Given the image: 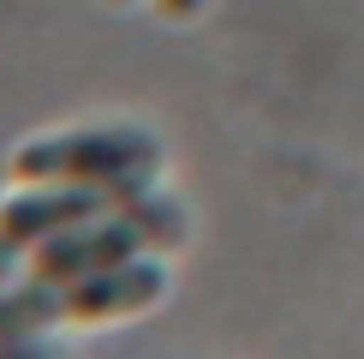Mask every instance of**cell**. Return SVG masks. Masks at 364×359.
Returning a JSON list of instances; mask_svg holds the SVG:
<instances>
[{"label": "cell", "mask_w": 364, "mask_h": 359, "mask_svg": "<svg viewBox=\"0 0 364 359\" xmlns=\"http://www.w3.org/2000/svg\"><path fill=\"white\" fill-rule=\"evenodd\" d=\"M119 6H126V0H119Z\"/></svg>", "instance_id": "obj_7"}, {"label": "cell", "mask_w": 364, "mask_h": 359, "mask_svg": "<svg viewBox=\"0 0 364 359\" xmlns=\"http://www.w3.org/2000/svg\"><path fill=\"white\" fill-rule=\"evenodd\" d=\"M168 288V269L156 258H126L114 269H102V276H84L66 288V318L78 323H102V318H132V311H144L149 299H161Z\"/></svg>", "instance_id": "obj_4"}, {"label": "cell", "mask_w": 364, "mask_h": 359, "mask_svg": "<svg viewBox=\"0 0 364 359\" xmlns=\"http://www.w3.org/2000/svg\"><path fill=\"white\" fill-rule=\"evenodd\" d=\"M161 162V144L138 126H84V132H54L30 138L12 156V174L30 186H102L119 204L138 198Z\"/></svg>", "instance_id": "obj_1"}, {"label": "cell", "mask_w": 364, "mask_h": 359, "mask_svg": "<svg viewBox=\"0 0 364 359\" xmlns=\"http://www.w3.org/2000/svg\"><path fill=\"white\" fill-rule=\"evenodd\" d=\"M108 204H114V192H102V186H30L24 198L0 204V239H6L12 251L42 246V239L102 216Z\"/></svg>", "instance_id": "obj_3"}, {"label": "cell", "mask_w": 364, "mask_h": 359, "mask_svg": "<svg viewBox=\"0 0 364 359\" xmlns=\"http://www.w3.org/2000/svg\"><path fill=\"white\" fill-rule=\"evenodd\" d=\"M60 311H66V288H54V281H36V276H30L24 293H6V299H0V341L30 335V329L54 323Z\"/></svg>", "instance_id": "obj_5"}, {"label": "cell", "mask_w": 364, "mask_h": 359, "mask_svg": "<svg viewBox=\"0 0 364 359\" xmlns=\"http://www.w3.org/2000/svg\"><path fill=\"white\" fill-rule=\"evenodd\" d=\"M179 234H186L179 209L168 198L138 192V198H126V209H102V216L78 222V228L42 239L30 276L54 281V288H72V281L102 276V269H114V264H126V258H144V251H156V246H173Z\"/></svg>", "instance_id": "obj_2"}, {"label": "cell", "mask_w": 364, "mask_h": 359, "mask_svg": "<svg viewBox=\"0 0 364 359\" xmlns=\"http://www.w3.org/2000/svg\"><path fill=\"white\" fill-rule=\"evenodd\" d=\"M203 0H161V12H173V19H186V12H197Z\"/></svg>", "instance_id": "obj_6"}]
</instances>
